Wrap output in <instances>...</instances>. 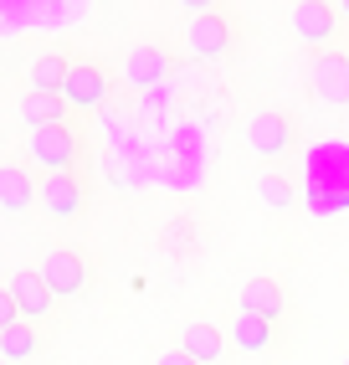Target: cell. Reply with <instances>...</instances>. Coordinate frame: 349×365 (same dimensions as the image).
Instances as JSON below:
<instances>
[{
	"instance_id": "obj_8",
	"label": "cell",
	"mask_w": 349,
	"mask_h": 365,
	"mask_svg": "<svg viewBox=\"0 0 349 365\" xmlns=\"http://www.w3.org/2000/svg\"><path fill=\"white\" fill-rule=\"evenodd\" d=\"M36 273H41V283L52 288L57 299H78L83 288H88V262L72 252V247H46L41 262H36Z\"/></svg>"
},
{
	"instance_id": "obj_7",
	"label": "cell",
	"mask_w": 349,
	"mask_h": 365,
	"mask_svg": "<svg viewBox=\"0 0 349 365\" xmlns=\"http://www.w3.org/2000/svg\"><path fill=\"white\" fill-rule=\"evenodd\" d=\"M6 288H11V299H16V309H21V319H26V324H46L57 314V304H62L52 288L41 283L36 267H16V273L6 278Z\"/></svg>"
},
{
	"instance_id": "obj_22",
	"label": "cell",
	"mask_w": 349,
	"mask_h": 365,
	"mask_svg": "<svg viewBox=\"0 0 349 365\" xmlns=\"http://www.w3.org/2000/svg\"><path fill=\"white\" fill-rule=\"evenodd\" d=\"M339 365H349V355H344V360H339Z\"/></svg>"
},
{
	"instance_id": "obj_10",
	"label": "cell",
	"mask_w": 349,
	"mask_h": 365,
	"mask_svg": "<svg viewBox=\"0 0 349 365\" xmlns=\"http://www.w3.org/2000/svg\"><path fill=\"white\" fill-rule=\"evenodd\" d=\"M41 175L21 160H0V216H31Z\"/></svg>"
},
{
	"instance_id": "obj_15",
	"label": "cell",
	"mask_w": 349,
	"mask_h": 365,
	"mask_svg": "<svg viewBox=\"0 0 349 365\" xmlns=\"http://www.w3.org/2000/svg\"><path fill=\"white\" fill-rule=\"evenodd\" d=\"M226 339H231V350H241V355H267L272 345H278V324L252 319V314H236Z\"/></svg>"
},
{
	"instance_id": "obj_16",
	"label": "cell",
	"mask_w": 349,
	"mask_h": 365,
	"mask_svg": "<svg viewBox=\"0 0 349 365\" xmlns=\"http://www.w3.org/2000/svg\"><path fill=\"white\" fill-rule=\"evenodd\" d=\"M252 190H257V201H262L272 216H288V211L298 206V185H293L288 175H278V170H262V175L252 180Z\"/></svg>"
},
{
	"instance_id": "obj_12",
	"label": "cell",
	"mask_w": 349,
	"mask_h": 365,
	"mask_svg": "<svg viewBox=\"0 0 349 365\" xmlns=\"http://www.w3.org/2000/svg\"><path fill=\"white\" fill-rule=\"evenodd\" d=\"M170 67H174V57L165 52V46L144 41V46H134V52L123 57V72H118V78L129 83V88H155V83L170 78Z\"/></svg>"
},
{
	"instance_id": "obj_5",
	"label": "cell",
	"mask_w": 349,
	"mask_h": 365,
	"mask_svg": "<svg viewBox=\"0 0 349 365\" xmlns=\"http://www.w3.org/2000/svg\"><path fill=\"white\" fill-rule=\"evenodd\" d=\"M108 93H113V78H108V67L103 62H88V57H72L67 62V83H62V103L67 108H98V103H108Z\"/></svg>"
},
{
	"instance_id": "obj_6",
	"label": "cell",
	"mask_w": 349,
	"mask_h": 365,
	"mask_svg": "<svg viewBox=\"0 0 349 365\" xmlns=\"http://www.w3.org/2000/svg\"><path fill=\"white\" fill-rule=\"evenodd\" d=\"M36 211L46 216V222H78V216L88 211V190L78 175H41L36 185Z\"/></svg>"
},
{
	"instance_id": "obj_2",
	"label": "cell",
	"mask_w": 349,
	"mask_h": 365,
	"mask_svg": "<svg viewBox=\"0 0 349 365\" xmlns=\"http://www.w3.org/2000/svg\"><path fill=\"white\" fill-rule=\"evenodd\" d=\"M26 160L36 175H78V160H83V139L72 124L57 129H31L26 134Z\"/></svg>"
},
{
	"instance_id": "obj_18",
	"label": "cell",
	"mask_w": 349,
	"mask_h": 365,
	"mask_svg": "<svg viewBox=\"0 0 349 365\" xmlns=\"http://www.w3.org/2000/svg\"><path fill=\"white\" fill-rule=\"evenodd\" d=\"M67 62H72V57H62V52H41V57L26 67V93H62Z\"/></svg>"
},
{
	"instance_id": "obj_23",
	"label": "cell",
	"mask_w": 349,
	"mask_h": 365,
	"mask_svg": "<svg viewBox=\"0 0 349 365\" xmlns=\"http://www.w3.org/2000/svg\"><path fill=\"white\" fill-rule=\"evenodd\" d=\"M0 365H6V360H0Z\"/></svg>"
},
{
	"instance_id": "obj_21",
	"label": "cell",
	"mask_w": 349,
	"mask_h": 365,
	"mask_svg": "<svg viewBox=\"0 0 349 365\" xmlns=\"http://www.w3.org/2000/svg\"><path fill=\"white\" fill-rule=\"evenodd\" d=\"M334 16H339V21H349V0H339V6H334Z\"/></svg>"
},
{
	"instance_id": "obj_20",
	"label": "cell",
	"mask_w": 349,
	"mask_h": 365,
	"mask_svg": "<svg viewBox=\"0 0 349 365\" xmlns=\"http://www.w3.org/2000/svg\"><path fill=\"white\" fill-rule=\"evenodd\" d=\"M155 365H195V360H190L185 350H174V345H170V350H160V355H155Z\"/></svg>"
},
{
	"instance_id": "obj_17",
	"label": "cell",
	"mask_w": 349,
	"mask_h": 365,
	"mask_svg": "<svg viewBox=\"0 0 349 365\" xmlns=\"http://www.w3.org/2000/svg\"><path fill=\"white\" fill-rule=\"evenodd\" d=\"M36 355H41V334H36V324L21 319V324H11L6 334H0V360H6V365H31Z\"/></svg>"
},
{
	"instance_id": "obj_13",
	"label": "cell",
	"mask_w": 349,
	"mask_h": 365,
	"mask_svg": "<svg viewBox=\"0 0 349 365\" xmlns=\"http://www.w3.org/2000/svg\"><path fill=\"white\" fill-rule=\"evenodd\" d=\"M241 314L278 324L283 314H288V294H283V283H278V278H267V273L246 278V283H241Z\"/></svg>"
},
{
	"instance_id": "obj_14",
	"label": "cell",
	"mask_w": 349,
	"mask_h": 365,
	"mask_svg": "<svg viewBox=\"0 0 349 365\" xmlns=\"http://www.w3.org/2000/svg\"><path fill=\"white\" fill-rule=\"evenodd\" d=\"M16 118L26 129H57V124H72V108L62 103V93H26L16 103Z\"/></svg>"
},
{
	"instance_id": "obj_24",
	"label": "cell",
	"mask_w": 349,
	"mask_h": 365,
	"mask_svg": "<svg viewBox=\"0 0 349 365\" xmlns=\"http://www.w3.org/2000/svg\"><path fill=\"white\" fill-rule=\"evenodd\" d=\"M344 57H349V52H344Z\"/></svg>"
},
{
	"instance_id": "obj_1",
	"label": "cell",
	"mask_w": 349,
	"mask_h": 365,
	"mask_svg": "<svg viewBox=\"0 0 349 365\" xmlns=\"http://www.w3.org/2000/svg\"><path fill=\"white\" fill-rule=\"evenodd\" d=\"M231 52H236V21H231V11H221V6L195 11V21L185 26V57L190 62H226Z\"/></svg>"
},
{
	"instance_id": "obj_9",
	"label": "cell",
	"mask_w": 349,
	"mask_h": 365,
	"mask_svg": "<svg viewBox=\"0 0 349 365\" xmlns=\"http://www.w3.org/2000/svg\"><path fill=\"white\" fill-rule=\"evenodd\" d=\"M308 83H313V98L323 103V108H344L349 103V57L339 52H318L313 62H308Z\"/></svg>"
},
{
	"instance_id": "obj_11",
	"label": "cell",
	"mask_w": 349,
	"mask_h": 365,
	"mask_svg": "<svg viewBox=\"0 0 349 365\" xmlns=\"http://www.w3.org/2000/svg\"><path fill=\"white\" fill-rule=\"evenodd\" d=\"M174 350H185L195 365H226V350H231V339L221 334L216 324L195 319V324H180V339H174Z\"/></svg>"
},
{
	"instance_id": "obj_3",
	"label": "cell",
	"mask_w": 349,
	"mask_h": 365,
	"mask_svg": "<svg viewBox=\"0 0 349 365\" xmlns=\"http://www.w3.org/2000/svg\"><path fill=\"white\" fill-rule=\"evenodd\" d=\"M241 150L252 155V160H283L293 144H298V129H293V118L288 113H272V108H257V113H246L241 118Z\"/></svg>"
},
{
	"instance_id": "obj_4",
	"label": "cell",
	"mask_w": 349,
	"mask_h": 365,
	"mask_svg": "<svg viewBox=\"0 0 349 365\" xmlns=\"http://www.w3.org/2000/svg\"><path fill=\"white\" fill-rule=\"evenodd\" d=\"M288 26L298 36V46H308V52H334L339 41V16L329 0H298V6H288Z\"/></svg>"
},
{
	"instance_id": "obj_19",
	"label": "cell",
	"mask_w": 349,
	"mask_h": 365,
	"mask_svg": "<svg viewBox=\"0 0 349 365\" xmlns=\"http://www.w3.org/2000/svg\"><path fill=\"white\" fill-rule=\"evenodd\" d=\"M11 324H21V309H16V299H11V288L0 283V334H6Z\"/></svg>"
}]
</instances>
